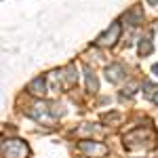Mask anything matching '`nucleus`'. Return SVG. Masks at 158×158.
Listing matches in <instances>:
<instances>
[{
    "mask_svg": "<svg viewBox=\"0 0 158 158\" xmlns=\"http://www.w3.org/2000/svg\"><path fill=\"white\" fill-rule=\"evenodd\" d=\"M30 150L21 139H4L2 141V156L4 158H25Z\"/></svg>",
    "mask_w": 158,
    "mask_h": 158,
    "instance_id": "f257e3e1",
    "label": "nucleus"
},
{
    "mask_svg": "<svg viewBox=\"0 0 158 158\" xmlns=\"http://www.w3.org/2000/svg\"><path fill=\"white\" fill-rule=\"evenodd\" d=\"M118 38H120V23H112L108 30L97 38V44L99 47H114Z\"/></svg>",
    "mask_w": 158,
    "mask_h": 158,
    "instance_id": "f03ea898",
    "label": "nucleus"
},
{
    "mask_svg": "<svg viewBox=\"0 0 158 158\" xmlns=\"http://www.w3.org/2000/svg\"><path fill=\"white\" fill-rule=\"evenodd\" d=\"M78 150L89 156H103L108 152V148L103 143H97V141H82V143H78Z\"/></svg>",
    "mask_w": 158,
    "mask_h": 158,
    "instance_id": "7ed1b4c3",
    "label": "nucleus"
},
{
    "mask_svg": "<svg viewBox=\"0 0 158 158\" xmlns=\"http://www.w3.org/2000/svg\"><path fill=\"white\" fill-rule=\"evenodd\" d=\"M27 91H30L34 97H42V95L47 93V82H44V78H42V76L34 78V80L30 82V86H27Z\"/></svg>",
    "mask_w": 158,
    "mask_h": 158,
    "instance_id": "20e7f679",
    "label": "nucleus"
},
{
    "mask_svg": "<svg viewBox=\"0 0 158 158\" xmlns=\"http://www.w3.org/2000/svg\"><path fill=\"white\" fill-rule=\"evenodd\" d=\"M124 21H127L129 25L141 23V21H143V11H141V6H139V4H135L133 9H131V11L124 15Z\"/></svg>",
    "mask_w": 158,
    "mask_h": 158,
    "instance_id": "39448f33",
    "label": "nucleus"
},
{
    "mask_svg": "<svg viewBox=\"0 0 158 158\" xmlns=\"http://www.w3.org/2000/svg\"><path fill=\"white\" fill-rule=\"evenodd\" d=\"M106 76H108L110 82H120L122 76H124V68H122L120 63H112L108 70H106Z\"/></svg>",
    "mask_w": 158,
    "mask_h": 158,
    "instance_id": "423d86ee",
    "label": "nucleus"
},
{
    "mask_svg": "<svg viewBox=\"0 0 158 158\" xmlns=\"http://www.w3.org/2000/svg\"><path fill=\"white\" fill-rule=\"evenodd\" d=\"M85 76H86V89H89V91H93V93H95V91H97V89H99L97 76H95V74L91 72V68H85Z\"/></svg>",
    "mask_w": 158,
    "mask_h": 158,
    "instance_id": "0eeeda50",
    "label": "nucleus"
},
{
    "mask_svg": "<svg viewBox=\"0 0 158 158\" xmlns=\"http://www.w3.org/2000/svg\"><path fill=\"white\" fill-rule=\"evenodd\" d=\"M139 53H141V55H150V53H152V40H150V38H141V42H139Z\"/></svg>",
    "mask_w": 158,
    "mask_h": 158,
    "instance_id": "6e6552de",
    "label": "nucleus"
},
{
    "mask_svg": "<svg viewBox=\"0 0 158 158\" xmlns=\"http://www.w3.org/2000/svg\"><path fill=\"white\" fill-rule=\"evenodd\" d=\"M76 80H78V76L74 74V65H70V68L65 70V82H68V85H74Z\"/></svg>",
    "mask_w": 158,
    "mask_h": 158,
    "instance_id": "1a4fd4ad",
    "label": "nucleus"
},
{
    "mask_svg": "<svg viewBox=\"0 0 158 158\" xmlns=\"http://www.w3.org/2000/svg\"><path fill=\"white\" fill-rule=\"evenodd\" d=\"M152 70H154V74H156V76H158V65H154V68H152Z\"/></svg>",
    "mask_w": 158,
    "mask_h": 158,
    "instance_id": "9d476101",
    "label": "nucleus"
},
{
    "mask_svg": "<svg viewBox=\"0 0 158 158\" xmlns=\"http://www.w3.org/2000/svg\"><path fill=\"white\" fill-rule=\"evenodd\" d=\"M152 99H154V101H156V103H158V91H156V95H154V97H152Z\"/></svg>",
    "mask_w": 158,
    "mask_h": 158,
    "instance_id": "9b49d317",
    "label": "nucleus"
},
{
    "mask_svg": "<svg viewBox=\"0 0 158 158\" xmlns=\"http://www.w3.org/2000/svg\"><path fill=\"white\" fill-rule=\"evenodd\" d=\"M148 2H150V4H158V0H148Z\"/></svg>",
    "mask_w": 158,
    "mask_h": 158,
    "instance_id": "f8f14e48",
    "label": "nucleus"
}]
</instances>
